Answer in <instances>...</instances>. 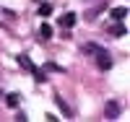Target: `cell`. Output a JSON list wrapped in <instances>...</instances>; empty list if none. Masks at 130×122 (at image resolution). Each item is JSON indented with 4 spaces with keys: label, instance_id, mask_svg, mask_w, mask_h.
I'll return each instance as SVG.
<instances>
[{
    "label": "cell",
    "instance_id": "3957f363",
    "mask_svg": "<svg viewBox=\"0 0 130 122\" xmlns=\"http://www.w3.org/2000/svg\"><path fill=\"white\" fill-rule=\"evenodd\" d=\"M107 117H109V119L120 117V104H117V101H109V104H107Z\"/></svg>",
    "mask_w": 130,
    "mask_h": 122
},
{
    "label": "cell",
    "instance_id": "52a82bcc",
    "mask_svg": "<svg viewBox=\"0 0 130 122\" xmlns=\"http://www.w3.org/2000/svg\"><path fill=\"white\" fill-rule=\"evenodd\" d=\"M50 13H52V5H50V3L39 5V16H50Z\"/></svg>",
    "mask_w": 130,
    "mask_h": 122
},
{
    "label": "cell",
    "instance_id": "8992f818",
    "mask_svg": "<svg viewBox=\"0 0 130 122\" xmlns=\"http://www.w3.org/2000/svg\"><path fill=\"white\" fill-rule=\"evenodd\" d=\"M39 31H42V37H44V39H50V37H52V26H50V24H42V29H39Z\"/></svg>",
    "mask_w": 130,
    "mask_h": 122
},
{
    "label": "cell",
    "instance_id": "ba28073f",
    "mask_svg": "<svg viewBox=\"0 0 130 122\" xmlns=\"http://www.w3.org/2000/svg\"><path fill=\"white\" fill-rule=\"evenodd\" d=\"M112 34H117V37L125 34V26H115V29H112Z\"/></svg>",
    "mask_w": 130,
    "mask_h": 122
},
{
    "label": "cell",
    "instance_id": "5b68a950",
    "mask_svg": "<svg viewBox=\"0 0 130 122\" xmlns=\"http://www.w3.org/2000/svg\"><path fill=\"white\" fill-rule=\"evenodd\" d=\"M125 16H127V8H112V18L115 21H122Z\"/></svg>",
    "mask_w": 130,
    "mask_h": 122
},
{
    "label": "cell",
    "instance_id": "7a4b0ae2",
    "mask_svg": "<svg viewBox=\"0 0 130 122\" xmlns=\"http://www.w3.org/2000/svg\"><path fill=\"white\" fill-rule=\"evenodd\" d=\"M60 26H62V29H73V26H75V13H70V10H68V13H62V16H60Z\"/></svg>",
    "mask_w": 130,
    "mask_h": 122
},
{
    "label": "cell",
    "instance_id": "277c9868",
    "mask_svg": "<svg viewBox=\"0 0 130 122\" xmlns=\"http://www.w3.org/2000/svg\"><path fill=\"white\" fill-rule=\"evenodd\" d=\"M5 101H8V107H10V109H18L21 96H18V94H8V99H5Z\"/></svg>",
    "mask_w": 130,
    "mask_h": 122
},
{
    "label": "cell",
    "instance_id": "6da1fadb",
    "mask_svg": "<svg viewBox=\"0 0 130 122\" xmlns=\"http://www.w3.org/2000/svg\"><path fill=\"white\" fill-rule=\"evenodd\" d=\"M83 52L86 55H91V57H96V65H99V68L102 70H109L112 68V57H109V55H107V49H102L99 47V44H83Z\"/></svg>",
    "mask_w": 130,
    "mask_h": 122
}]
</instances>
